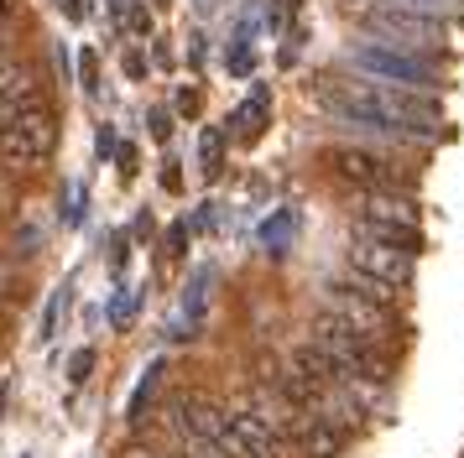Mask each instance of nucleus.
Returning a JSON list of instances; mask_svg holds the SVG:
<instances>
[{"label": "nucleus", "instance_id": "nucleus-1", "mask_svg": "<svg viewBox=\"0 0 464 458\" xmlns=\"http://www.w3.org/2000/svg\"><path fill=\"white\" fill-rule=\"evenodd\" d=\"M318 110L334 125L371 130V136H401V141H428L439 136L443 110L422 89H401L386 79H324L314 89Z\"/></svg>", "mask_w": 464, "mask_h": 458}, {"label": "nucleus", "instance_id": "nucleus-2", "mask_svg": "<svg viewBox=\"0 0 464 458\" xmlns=\"http://www.w3.org/2000/svg\"><path fill=\"white\" fill-rule=\"evenodd\" d=\"M308 344H318L329 359H339L365 391H381V386L392 380V354H386V344H381L376 333H365V329H355V323L334 318V312H318L314 323H308Z\"/></svg>", "mask_w": 464, "mask_h": 458}, {"label": "nucleus", "instance_id": "nucleus-3", "mask_svg": "<svg viewBox=\"0 0 464 458\" xmlns=\"http://www.w3.org/2000/svg\"><path fill=\"white\" fill-rule=\"evenodd\" d=\"M318 297H324V312H334V318H344V323L376 333L381 344L397 333V291L371 281V276H360V271L329 276V281L318 287Z\"/></svg>", "mask_w": 464, "mask_h": 458}, {"label": "nucleus", "instance_id": "nucleus-4", "mask_svg": "<svg viewBox=\"0 0 464 458\" xmlns=\"http://www.w3.org/2000/svg\"><path fill=\"white\" fill-rule=\"evenodd\" d=\"M344 58L365 79H386V83H401V89L428 94L439 83V58L433 52H412V47H392V42H355Z\"/></svg>", "mask_w": 464, "mask_h": 458}, {"label": "nucleus", "instance_id": "nucleus-5", "mask_svg": "<svg viewBox=\"0 0 464 458\" xmlns=\"http://www.w3.org/2000/svg\"><path fill=\"white\" fill-rule=\"evenodd\" d=\"M360 26L371 32V42H392V47H412V52H433L443 42V16L392 11V5H365Z\"/></svg>", "mask_w": 464, "mask_h": 458}, {"label": "nucleus", "instance_id": "nucleus-6", "mask_svg": "<svg viewBox=\"0 0 464 458\" xmlns=\"http://www.w3.org/2000/svg\"><path fill=\"white\" fill-rule=\"evenodd\" d=\"M58 146V120L47 104H26L16 115H5V167H37Z\"/></svg>", "mask_w": 464, "mask_h": 458}, {"label": "nucleus", "instance_id": "nucleus-7", "mask_svg": "<svg viewBox=\"0 0 464 458\" xmlns=\"http://www.w3.org/2000/svg\"><path fill=\"white\" fill-rule=\"evenodd\" d=\"M350 271H360V276H371V281H381V287H412V250H397V245H381V240H365V234H355L350 240Z\"/></svg>", "mask_w": 464, "mask_h": 458}, {"label": "nucleus", "instance_id": "nucleus-8", "mask_svg": "<svg viewBox=\"0 0 464 458\" xmlns=\"http://www.w3.org/2000/svg\"><path fill=\"white\" fill-rule=\"evenodd\" d=\"M324 162L334 167V177H344V183H355L360 193H397L401 187V172L386 157H376V151H360V146H339V151H329Z\"/></svg>", "mask_w": 464, "mask_h": 458}, {"label": "nucleus", "instance_id": "nucleus-9", "mask_svg": "<svg viewBox=\"0 0 464 458\" xmlns=\"http://www.w3.org/2000/svg\"><path fill=\"white\" fill-rule=\"evenodd\" d=\"M355 219H376V224H418L412 204H407V198H397V193H360Z\"/></svg>", "mask_w": 464, "mask_h": 458}, {"label": "nucleus", "instance_id": "nucleus-10", "mask_svg": "<svg viewBox=\"0 0 464 458\" xmlns=\"http://www.w3.org/2000/svg\"><path fill=\"white\" fill-rule=\"evenodd\" d=\"M355 234L381 240V245H397V250H412V255H418V245H422L418 224H376V219H355Z\"/></svg>", "mask_w": 464, "mask_h": 458}, {"label": "nucleus", "instance_id": "nucleus-11", "mask_svg": "<svg viewBox=\"0 0 464 458\" xmlns=\"http://www.w3.org/2000/svg\"><path fill=\"white\" fill-rule=\"evenodd\" d=\"M293 229H297V214H293V208H276L272 219L261 224V245L272 250V255H287V245H293Z\"/></svg>", "mask_w": 464, "mask_h": 458}, {"label": "nucleus", "instance_id": "nucleus-12", "mask_svg": "<svg viewBox=\"0 0 464 458\" xmlns=\"http://www.w3.org/2000/svg\"><path fill=\"white\" fill-rule=\"evenodd\" d=\"M32 100V73L26 68H16V62H5V115H16V110H26Z\"/></svg>", "mask_w": 464, "mask_h": 458}, {"label": "nucleus", "instance_id": "nucleus-13", "mask_svg": "<svg viewBox=\"0 0 464 458\" xmlns=\"http://www.w3.org/2000/svg\"><path fill=\"white\" fill-rule=\"evenodd\" d=\"M266 110H272V94L266 89H251V100L235 110V125H240V136H256L261 120H266Z\"/></svg>", "mask_w": 464, "mask_h": 458}, {"label": "nucleus", "instance_id": "nucleus-14", "mask_svg": "<svg viewBox=\"0 0 464 458\" xmlns=\"http://www.w3.org/2000/svg\"><path fill=\"white\" fill-rule=\"evenodd\" d=\"M360 11L365 5H392V11H418V16H449L459 0H355Z\"/></svg>", "mask_w": 464, "mask_h": 458}, {"label": "nucleus", "instance_id": "nucleus-15", "mask_svg": "<svg viewBox=\"0 0 464 458\" xmlns=\"http://www.w3.org/2000/svg\"><path fill=\"white\" fill-rule=\"evenodd\" d=\"M209 287H214V271L204 266V271H198V276H193V287H188V297H183V308H188L193 318H198V312H204V302H209Z\"/></svg>", "mask_w": 464, "mask_h": 458}, {"label": "nucleus", "instance_id": "nucleus-16", "mask_svg": "<svg viewBox=\"0 0 464 458\" xmlns=\"http://www.w3.org/2000/svg\"><path fill=\"white\" fill-rule=\"evenodd\" d=\"M63 308H68V287H58L53 297H47V312H43V333L37 339H53L58 333V318H63Z\"/></svg>", "mask_w": 464, "mask_h": 458}, {"label": "nucleus", "instance_id": "nucleus-17", "mask_svg": "<svg viewBox=\"0 0 464 458\" xmlns=\"http://www.w3.org/2000/svg\"><path fill=\"white\" fill-rule=\"evenodd\" d=\"M157 375H162V359H151V365H147V380H141V386H136V396H130V422H141V401H147V391H151V386H157Z\"/></svg>", "mask_w": 464, "mask_h": 458}, {"label": "nucleus", "instance_id": "nucleus-18", "mask_svg": "<svg viewBox=\"0 0 464 458\" xmlns=\"http://www.w3.org/2000/svg\"><path fill=\"white\" fill-rule=\"evenodd\" d=\"M89 370H94V349H79L73 359H68V380H73V386H79Z\"/></svg>", "mask_w": 464, "mask_h": 458}, {"label": "nucleus", "instance_id": "nucleus-19", "mask_svg": "<svg viewBox=\"0 0 464 458\" xmlns=\"http://www.w3.org/2000/svg\"><path fill=\"white\" fill-rule=\"evenodd\" d=\"M204 172H219V130H204Z\"/></svg>", "mask_w": 464, "mask_h": 458}, {"label": "nucleus", "instance_id": "nucleus-20", "mask_svg": "<svg viewBox=\"0 0 464 458\" xmlns=\"http://www.w3.org/2000/svg\"><path fill=\"white\" fill-rule=\"evenodd\" d=\"M126 318H130V291H121V297L110 302V323H115V329H126Z\"/></svg>", "mask_w": 464, "mask_h": 458}, {"label": "nucleus", "instance_id": "nucleus-21", "mask_svg": "<svg viewBox=\"0 0 464 458\" xmlns=\"http://www.w3.org/2000/svg\"><path fill=\"white\" fill-rule=\"evenodd\" d=\"M183 245H188V224H172L168 229V250L172 255H183Z\"/></svg>", "mask_w": 464, "mask_h": 458}]
</instances>
